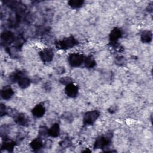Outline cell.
<instances>
[{
	"instance_id": "obj_1",
	"label": "cell",
	"mask_w": 153,
	"mask_h": 153,
	"mask_svg": "<svg viewBox=\"0 0 153 153\" xmlns=\"http://www.w3.org/2000/svg\"><path fill=\"white\" fill-rule=\"evenodd\" d=\"M77 44L76 39L73 36H71L58 41L57 43V47L62 50H67L74 47Z\"/></svg>"
},
{
	"instance_id": "obj_2",
	"label": "cell",
	"mask_w": 153,
	"mask_h": 153,
	"mask_svg": "<svg viewBox=\"0 0 153 153\" xmlns=\"http://www.w3.org/2000/svg\"><path fill=\"white\" fill-rule=\"evenodd\" d=\"M111 137L109 135L101 136L98 137L94 142V149H104L106 148L111 142Z\"/></svg>"
},
{
	"instance_id": "obj_3",
	"label": "cell",
	"mask_w": 153,
	"mask_h": 153,
	"mask_svg": "<svg viewBox=\"0 0 153 153\" xmlns=\"http://www.w3.org/2000/svg\"><path fill=\"white\" fill-rule=\"evenodd\" d=\"M85 57L82 54L79 53H72L68 58L69 65L72 67H78L82 65L84 62Z\"/></svg>"
},
{
	"instance_id": "obj_4",
	"label": "cell",
	"mask_w": 153,
	"mask_h": 153,
	"mask_svg": "<svg viewBox=\"0 0 153 153\" xmlns=\"http://www.w3.org/2000/svg\"><path fill=\"white\" fill-rule=\"evenodd\" d=\"M99 113L97 111L94 110L87 112L83 118V123L85 125H91L98 118Z\"/></svg>"
},
{
	"instance_id": "obj_5",
	"label": "cell",
	"mask_w": 153,
	"mask_h": 153,
	"mask_svg": "<svg viewBox=\"0 0 153 153\" xmlns=\"http://www.w3.org/2000/svg\"><path fill=\"white\" fill-rule=\"evenodd\" d=\"M53 51L50 48H45L39 52V57L44 62H49L53 60Z\"/></svg>"
},
{
	"instance_id": "obj_6",
	"label": "cell",
	"mask_w": 153,
	"mask_h": 153,
	"mask_svg": "<svg viewBox=\"0 0 153 153\" xmlns=\"http://www.w3.org/2000/svg\"><path fill=\"white\" fill-rule=\"evenodd\" d=\"M65 93L70 97H75L78 93V88L72 83L66 85Z\"/></svg>"
},
{
	"instance_id": "obj_7",
	"label": "cell",
	"mask_w": 153,
	"mask_h": 153,
	"mask_svg": "<svg viewBox=\"0 0 153 153\" xmlns=\"http://www.w3.org/2000/svg\"><path fill=\"white\" fill-rule=\"evenodd\" d=\"M121 35L122 32L119 28H114L109 34V39L111 42H117V41L121 37Z\"/></svg>"
},
{
	"instance_id": "obj_8",
	"label": "cell",
	"mask_w": 153,
	"mask_h": 153,
	"mask_svg": "<svg viewBox=\"0 0 153 153\" xmlns=\"http://www.w3.org/2000/svg\"><path fill=\"white\" fill-rule=\"evenodd\" d=\"M45 107L41 104H38L33 108L32 112L33 115L35 117L40 118L44 115V114H45Z\"/></svg>"
},
{
	"instance_id": "obj_9",
	"label": "cell",
	"mask_w": 153,
	"mask_h": 153,
	"mask_svg": "<svg viewBox=\"0 0 153 153\" xmlns=\"http://www.w3.org/2000/svg\"><path fill=\"white\" fill-rule=\"evenodd\" d=\"M1 38V40L6 44H10L14 40V34L10 31H5L2 33Z\"/></svg>"
},
{
	"instance_id": "obj_10",
	"label": "cell",
	"mask_w": 153,
	"mask_h": 153,
	"mask_svg": "<svg viewBox=\"0 0 153 153\" xmlns=\"http://www.w3.org/2000/svg\"><path fill=\"white\" fill-rule=\"evenodd\" d=\"M13 94H14V91L13 89L8 86L4 87L2 89L1 92V96L2 98L5 100H8L10 99L13 96Z\"/></svg>"
},
{
	"instance_id": "obj_11",
	"label": "cell",
	"mask_w": 153,
	"mask_h": 153,
	"mask_svg": "<svg viewBox=\"0 0 153 153\" xmlns=\"http://www.w3.org/2000/svg\"><path fill=\"white\" fill-rule=\"evenodd\" d=\"M42 139L38 137L36 139H34L30 143L31 148L34 151H38L43 146V142L42 140Z\"/></svg>"
},
{
	"instance_id": "obj_12",
	"label": "cell",
	"mask_w": 153,
	"mask_h": 153,
	"mask_svg": "<svg viewBox=\"0 0 153 153\" xmlns=\"http://www.w3.org/2000/svg\"><path fill=\"white\" fill-rule=\"evenodd\" d=\"M17 82L19 86L21 88H26L29 86L30 84V81L29 78H27L23 74L19 78Z\"/></svg>"
},
{
	"instance_id": "obj_13",
	"label": "cell",
	"mask_w": 153,
	"mask_h": 153,
	"mask_svg": "<svg viewBox=\"0 0 153 153\" xmlns=\"http://www.w3.org/2000/svg\"><path fill=\"white\" fill-rule=\"evenodd\" d=\"M14 120L17 124L20 126H25L28 123V119L24 114H19L16 115Z\"/></svg>"
},
{
	"instance_id": "obj_14",
	"label": "cell",
	"mask_w": 153,
	"mask_h": 153,
	"mask_svg": "<svg viewBox=\"0 0 153 153\" xmlns=\"http://www.w3.org/2000/svg\"><path fill=\"white\" fill-rule=\"evenodd\" d=\"M60 133V127L59 124H54L50 128H48V136L56 137L59 136Z\"/></svg>"
},
{
	"instance_id": "obj_15",
	"label": "cell",
	"mask_w": 153,
	"mask_h": 153,
	"mask_svg": "<svg viewBox=\"0 0 153 153\" xmlns=\"http://www.w3.org/2000/svg\"><path fill=\"white\" fill-rule=\"evenodd\" d=\"M152 38V34L149 30H145L143 31L140 36L141 41L144 43H149Z\"/></svg>"
},
{
	"instance_id": "obj_16",
	"label": "cell",
	"mask_w": 153,
	"mask_h": 153,
	"mask_svg": "<svg viewBox=\"0 0 153 153\" xmlns=\"http://www.w3.org/2000/svg\"><path fill=\"white\" fill-rule=\"evenodd\" d=\"M84 63L85 67L88 68H92L94 67V66L96 65V61L94 57H93L91 56H89L87 57H85Z\"/></svg>"
},
{
	"instance_id": "obj_17",
	"label": "cell",
	"mask_w": 153,
	"mask_h": 153,
	"mask_svg": "<svg viewBox=\"0 0 153 153\" xmlns=\"http://www.w3.org/2000/svg\"><path fill=\"white\" fill-rule=\"evenodd\" d=\"M14 145H15V144L13 141L10 140H5L4 143H2L1 148H2V149H4L5 150L11 151L13 149Z\"/></svg>"
},
{
	"instance_id": "obj_18",
	"label": "cell",
	"mask_w": 153,
	"mask_h": 153,
	"mask_svg": "<svg viewBox=\"0 0 153 153\" xmlns=\"http://www.w3.org/2000/svg\"><path fill=\"white\" fill-rule=\"evenodd\" d=\"M83 1L81 0H71L68 2V4L70 7H71L73 8H78L82 7V5L84 4Z\"/></svg>"
},
{
	"instance_id": "obj_19",
	"label": "cell",
	"mask_w": 153,
	"mask_h": 153,
	"mask_svg": "<svg viewBox=\"0 0 153 153\" xmlns=\"http://www.w3.org/2000/svg\"><path fill=\"white\" fill-rule=\"evenodd\" d=\"M39 137L41 139L48 136V128L45 126H42L39 128L38 131Z\"/></svg>"
},
{
	"instance_id": "obj_20",
	"label": "cell",
	"mask_w": 153,
	"mask_h": 153,
	"mask_svg": "<svg viewBox=\"0 0 153 153\" xmlns=\"http://www.w3.org/2000/svg\"><path fill=\"white\" fill-rule=\"evenodd\" d=\"M72 79L69 76H64V77L60 79V82L62 84H63L64 85H67L69 84H71L72 82Z\"/></svg>"
},
{
	"instance_id": "obj_21",
	"label": "cell",
	"mask_w": 153,
	"mask_h": 153,
	"mask_svg": "<svg viewBox=\"0 0 153 153\" xmlns=\"http://www.w3.org/2000/svg\"><path fill=\"white\" fill-rule=\"evenodd\" d=\"M60 145L62 147H68L70 145H71V142L69 140H67V139H65V140H63V141H62L60 143Z\"/></svg>"
},
{
	"instance_id": "obj_22",
	"label": "cell",
	"mask_w": 153,
	"mask_h": 153,
	"mask_svg": "<svg viewBox=\"0 0 153 153\" xmlns=\"http://www.w3.org/2000/svg\"><path fill=\"white\" fill-rule=\"evenodd\" d=\"M7 112V108H6L5 106L2 105V104H1V107H0V114H1V116H3L5 114H6Z\"/></svg>"
},
{
	"instance_id": "obj_23",
	"label": "cell",
	"mask_w": 153,
	"mask_h": 153,
	"mask_svg": "<svg viewBox=\"0 0 153 153\" xmlns=\"http://www.w3.org/2000/svg\"><path fill=\"white\" fill-rule=\"evenodd\" d=\"M115 62L118 65H121L122 64H124V59H123V57H118V58H117L116 60H115Z\"/></svg>"
}]
</instances>
